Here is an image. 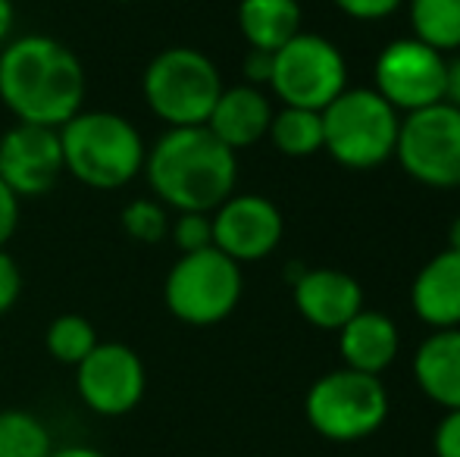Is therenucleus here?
<instances>
[{
	"mask_svg": "<svg viewBox=\"0 0 460 457\" xmlns=\"http://www.w3.org/2000/svg\"><path fill=\"white\" fill-rule=\"evenodd\" d=\"M85 66L73 48L41 31L0 48V104L25 126L60 128L85 110Z\"/></svg>",
	"mask_w": 460,
	"mask_h": 457,
	"instance_id": "f257e3e1",
	"label": "nucleus"
},
{
	"mask_svg": "<svg viewBox=\"0 0 460 457\" xmlns=\"http://www.w3.org/2000/svg\"><path fill=\"white\" fill-rule=\"evenodd\" d=\"M145 176L154 198L176 214H213L235 195L238 154L207 126L166 128L147 147Z\"/></svg>",
	"mask_w": 460,
	"mask_h": 457,
	"instance_id": "f03ea898",
	"label": "nucleus"
},
{
	"mask_svg": "<svg viewBox=\"0 0 460 457\" xmlns=\"http://www.w3.org/2000/svg\"><path fill=\"white\" fill-rule=\"evenodd\" d=\"M63 170L94 191H116L145 172L147 145L138 126L113 110H82L57 128Z\"/></svg>",
	"mask_w": 460,
	"mask_h": 457,
	"instance_id": "7ed1b4c3",
	"label": "nucleus"
},
{
	"mask_svg": "<svg viewBox=\"0 0 460 457\" xmlns=\"http://www.w3.org/2000/svg\"><path fill=\"white\" fill-rule=\"evenodd\" d=\"M223 88L217 63L188 44H172L154 54L141 75V98L166 128L204 126Z\"/></svg>",
	"mask_w": 460,
	"mask_h": 457,
	"instance_id": "20e7f679",
	"label": "nucleus"
},
{
	"mask_svg": "<svg viewBox=\"0 0 460 457\" xmlns=\"http://www.w3.org/2000/svg\"><path fill=\"white\" fill-rule=\"evenodd\" d=\"M323 116V151L348 170H376L394 157L401 116L373 88H345Z\"/></svg>",
	"mask_w": 460,
	"mask_h": 457,
	"instance_id": "39448f33",
	"label": "nucleus"
},
{
	"mask_svg": "<svg viewBox=\"0 0 460 457\" xmlns=\"http://www.w3.org/2000/svg\"><path fill=\"white\" fill-rule=\"evenodd\" d=\"M310 429L329 442H360L379 433L388 417V391L379 376L332 370L320 376L304 398Z\"/></svg>",
	"mask_w": 460,
	"mask_h": 457,
	"instance_id": "423d86ee",
	"label": "nucleus"
},
{
	"mask_svg": "<svg viewBox=\"0 0 460 457\" xmlns=\"http://www.w3.org/2000/svg\"><path fill=\"white\" fill-rule=\"evenodd\" d=\"M242 267L217 248L179 254L164 282V304L185 326H217L238 307Z\"/></svg>",
	"mask_w": 460,
	"mask_h": 457,
	"instance_id": "0eeeda50",
	"label": "nucleus"
},
{
	"mask_svg": "<svg viewBox=\"0 0 460 457\" xmlns=\"http://www.w3.org/2000/svg\"><path fill=\"white\" fill-rule=\"evenodd\" d=\"M348 88V63L329 38L314 31H297L288 44L273 54L270 92L282 107L326 110Z\"/></svg>",
	"mask_w": 460,
	"mask_h": 457,
	"instance_id": "6e6552de",
	"label": "nucleus"
},
{
	"mask_svg": "<svg viewBox=\"0 0 460 457\" xmlns=\"http://www.w3.org/2000/svg\"><path fill=\"white\" fill-rule=\"evenodd\" d=\"M401 170L426 189H460V110L445 101L401 119L394 145Z\"/></svg>",
	"mask_w": 460,
	"mask_h": 457,
	"instance_id": "1a4fd4ad",
	"label": "nucleus"
},
{
	"mask_svg": "<svg viewBox=\"0 0 460 457\" xmlns=\"http://www.w3.org/2000/svg\"><path fill=\"white\" fill-rule=\"evenodd\" d=\"M445 54L426 48L417 38L388 41L376 57L373 92L385 98L394 110H423L445 101Z\"/></svg>",
	"mask_w": 460,
	"mask_h": 457,
	"instance_id": "9d476101",
	"label": "nucleus"
},
{
	"mask_svg": "<svg viewBox=\"0 0 460 457\" xmlns=\"http://www.w3.org/2000/svg\"><path fill=\"white\" fill-rule=\"evenodd\" d=\"M147 389V370L138 351L122 342H97L75 366V391L97 417H126L141 404Z\"/></svg>",
	"mask_w": 460,
	"mask_h": 457,
	"instance_id": "9b49d317",
	"label": "nucleus"
},
{
	"mask_svg": "<svg viewBox=\"0 0 460 457\" xmlns=\"http://www.w3.org/2000/svg\"><path fill=\"white\" fill-rule=\"evenodd\" d=\"M213 248L229 260L254 263L270 257L285 235L282 210L263 195H232L210 214Z\"/></svg>",
	"mask_w": 460,
	"mask_h": 457,
	"instance_id": "f8f14e48",
	"label": "nucleus"
},
{
	"mask_svg": "<svg viewBox=\"0 0 460 457\" xmlns=\"http://www.w3.org/2000/svg\"><path fill=\"white\" fill-rule=\"evenodd\" d=\"M57 128L16 122L0 135V179L19 198H44L63 176Z\"/></svg>",
	"mask_w": 460,
	"mask_h": 457,
	"instance_id": "ddd939ff",
	"label": "nucleus"
},
{
	"mask_svg": "<svg viewBox=\"0 0 460 457\" xmlns=\"http://www.w3.org/2000/svg\"><path fill=\"white\" fill-rule=\"evenodd\" d=\"M295 307L310 326L339 332L354 313L364 311V288L345 269L314 267L295 279Z\"/></svg>",
	"mask_w": 460,
	"mask_h": 457,
	"instance_id": "4468645a",
	"label": "nucleus"
},
{
	"mask_svg": "<svg viewBox=\"0 0 460 457\" xmlns=\"http://www.w3.org/2000/svg\"><path fill=\"white\" fill-rule=\"evenodd\" d=\"M273 104L267 92L254 85H232L223 88L210 110V119L204 122L229 151L254 147L261 138H267L270 122H273Z\"/></svg>",
	"mask_w": 460,
	"mask_h": 457,
	"instance_id": "2eb2a0df",
	"label": "nucleus"
},
{
	"mask_svg": "<svg viewBox=\"0 0 460 457\" xmlns=\"http://www.w3.org/2000/svg\"><path fill=\"white\" fill-rule=\"evenodd\" d=\"M411 307L429 330L460 326V250L445 248L423 263L411 286Z\"/></svg>",
	"mask_w": 460,
	"mask_h": 457,
	"instance_id": "dca6fc26",
	"label": "nucleus"
},
{
	"mask_svg": "<svg viewBox=\"0 0 460 457\" xmlns=\"http://www.w3.org/2000/svg\"><path fill=\"white\" fill-rule=\"evenodd\" d=\"M401 347V332L382 311H360L339 330V351L348 370L379 376L394 364Z\"/></svg>",
	"mask_w": 460,
	"mask_h": 457,
	"instance_id": "f3484780",
	"label": "nucleus"
},
{
	"mask_svg": "<svg viewBox=\"0 0 460 457\" xmlns=\"http://www.w3.org/2000/svg\"><path fill=\"white\" fill-rule=\"evenodd\" d=\"M413 379L429 401L445 410H460V326L432 330L413 354Z\"/></svg>",
	"mask_w": 460,
	"mask_h": 457,
	"instance_id": "a211bd4d",
	"label": "nucleus"
},
{
	"mask_svg": "<svg viewBox=\"0 0 460 457\" xmlns=\"http://www.w3.org/2000/svg\"><path fill=\"white\" fill-rule=\"evenodd\" d=\"M301 19L297 0H238V31L251 50L276 54L301 31Z\"/></svg>",
	"mask_w": 460,
	"mask_h": 457,
	"instance_id": "6ab92c4d",
	"label": "nucleus"
},
{
	"mask_svg": "<svg viewBox=\"0 0 460 457\" xmlns=\"http://www.w3.org/2000/svg\"><path fill=\"white\" fill-rule=\"evenodd\" d=\"M411 31L438 54L460 50V0H411Z\"/></svg>",
	"mask_w": 460,
	"mask_h": 457,
	"instance_id": "aec40b11",
	"label": "nucleus"
},
{
	"mask_svg": "<svg viewBox=\"0 0 460 457\" xmlns=\"http://www.w3.org/2000/svg\"><path fill=\"white\" fill-rule=\"evenodd\" d=\"M267 138L285 157H314L316 151H323V116L301 107H282L273 113Z\"/></svg>",
	"mask_w": 460,
	"mask_h": 457,
	"instance_id": "412c9836",
	"label": "nucleus"
},
{
	"mask_svg": "<svg viewBox=\"0 0 460 457\" xmlns=\"http://www.w3.org/2000/svg\"><path fill=\"white\" fill-rule=\"evenodd\" d=\"M50 429L29 410H0V457H50Z\"/></svg>",
	"mask_w": 460,
	"mask_h": 457,
	"instance_id": "4be33fe9",
	"label": "nucleus"
},
{
	"mask_svg": "<svg viewBox=\"0 0 460 457\" xmlns=\"http://www.w3.org/2000/svg\"><path fill=\"white\" fill-rule=\"evenodd\" d=\"M97 330L88 317L82 313H60V317L50 320L48 332H44V347L57 364L79 366L82 360L97 347Z\"/></svg>",
	"mask_w": 460,
	"mask_h": 457,
	"instance_id": "5701e85b",
	"label": "nucleus"
},
{
	"mask_svg": "<svg viewBox=\"0 0 460 457\" xmlns=\"http://www.w3.org/2000/svg\"><path fill=\"white\" fill-rule=\"evenodd\" d=\"M170 223H172L170 210L157 198H135L119 214L122 232L141 244H157L164 238H170Z\"/></svg>",
	"mask_w": 460,
	"mask_h": 457,
	"instance_id": "b1692460",
	"label": "nucleus"
},
{
	"mask_svg": "<svg viewBox=\"0 0 460 457\" xmlns=\"http://www.w3.org/2000/svg\"><path fill=\"white\" fill-rule=\"evenodd\" d=\"M170 238L179 248V254L213 248V220L210 214H176L170 223Z\"/></svg>",
	"mask_w": 460,
	"mask_h": 457,
	"instance_id": "393cba45",
	"label": "nucleus"
},
{
	"mask_svg": "<svg viewBox=\"0 0 460 457\" xmlns=\"http://www.w3.org/2000/svg\"><path fill=\"white\" fill-rule=\"evenodd\" d=\"M19 294H22V273H19V263L0 248V317L13 311Z\"/></svg>",
	"mask_w": 460,
	"mask_h": 457,
	"instance_id": "a878e982",
	"label": "nucleus"
},
{
	"mask_svg": "<svg viewBox=\"0 0 460 457\" xmlns=\"http://www.w3.org/2000/svg\"><path fill=\"white\" fill-rule=\"evenodd\" d=\"M345 16L360 19V22H376V19H385L398 10L404 0H332Z\"/></svg>",
	"mask_w": 460,
	"mask_h": 457,
	"instance_id": "bb28decb",
	"label": "nucleus"
},
{
	"mask_svg": "<svg viewBox=\"0 0 460 457\" xmlns=\"http://www.w3.org/2000/svg\"><path fill=\"white\" fill-rule=\"evenodd\" d=\"M432 452L436 457H460V410H448L432 433Z\"/></svg>",
	"mask_w": 460,
	"mask_h": 457,
	"instance_id": "cd10ccee",
	"label": "nucleus"
},
{
	"mask_svg": "<svg viewBox=\"0 0 460 457\" xmlns=\"http://www.w3.org/2000/svg\"><path fill=\"white\" fill-rule=\"evenodd\" d=\"M19 204H22V201H19V198L4 185V179H0V248H4V244L10 242L13 235H16Z\"/></svg>",
	"mask_w": 460,
	"mask_h": 457,
	"instance_id": "c85d7f7f",
	"label": "nucleus"
},
{
	"mask_svg": "<svg viewBox=\"0 0 460 457\" xmlns=\"http://www.w3.org/2000/svg\"><path fill=\"white\" fill-rule=\"evenodd\" d=\"M270 73H273V54L267 50H251L248 48V57H244V85H270Z\"/></svg>",
	"mask_w": 460,
	"mask_h": 457,
	"instance_id": "c756f323",
	"label": "nucleus"
},
{
	"mask_svg": "<svg viewBox=\"0 0 460 457\" xmlns=\"http://www.w3.org/2000/svg\"><path fill=\"white\" fill-rule=\"evenodd\" d=\"M445 104L460 110V57L448 60V66H445Z\"/></svg>",
	"mask_w": 460,
	"mask_h": 457,
	"instance_id": "7c9ffc66",
	"label": "nucleus"
},
{
	"mask_svg": "<svg viewBox=\"0 0 460 457\" xmlns=\"http://www.w3.org/2000/svg\"><path fill=\"white\" fill-rule=\"evenodd\" d=\"M13 29H16V6L13 0H0V48L13 38Z\"/></svg>",
	"mask_w": 460,
	"mask_h": 457,
	"instance_id": "2f4dec72",
	"label": "nucleus"
},
{
	"mask_svg": "<svg viewBox=\"0 0 460 457\" xmlns=\"http://www.w3.org/2000/svg\"><path fill=\"white\" fill-rule=\"evenodd\" d=\"M50 457H107V454L97 452L92 445H63V448H54Z\"/></svg>",
	"mask_w": 460,
	"mask_h": 457,
	"instance_id": "473e14b6",
	"label": "nucleus"
},
{
	"mask_svg": "<svg viewBox=\"0 0 460 457\" xmlns=\"http://www.w3.org/2000/svg\"><path fill=\"white\" fill-rule=\"evenodd\" d=\"M448 248H455V250H460V216L455 223H451V232H448Z\"/></svg>",
	"mask_w": 460,
	"mask_h": 457,
	"instance_id": "72a5a7b5",
	"label": "nucleus"
},
{
	"mask_svg": "<svg viewBox=\"0 0 460 457\" xmlns=\"http://www.w3.org/2000/svg\"><path fill=\"white\" fill-rule=\"evenodd\" d=\"M113 4H135V0H113Z\"/></svg>",
	"mask_w": 460,
	"mask_h": 457,
	"instance_id": "f704fd0d",
	"label": "nucleus"
}]
</instances>
